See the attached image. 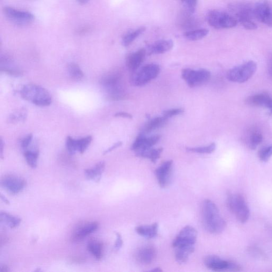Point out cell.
<instances>
[{
	"instance_id": "obj_1",
	"label": "cell",
	"mask_w": 272,
	"mask_h": 272,
	"mask_svg": "<svg viewBox=\"0 0 272 272\" xmlns=\"http://www.w3.org/2000/svg\"><path fill=\"white\" fill-rule=\"evenodd\" d=\"M197 231L194 227L186 226L178 234L173 246L175 249V259L180 264L185 263L194 253L197 241Z\"/></svg>"
},
{
	"instance_id": "obj_2",
	"label": "cell",
	"mask_w": 272,
	"mask_h": 272,
	"mask_svg": "<svg viewBox=\"0 0 272 272\" xmlns=\"http://www.w3.org/2000/svg\"><path fill=\"white\" fill-rule=\"evenodd\" d=\"M202 223L205 230L212 234L223 232L226 222L221 216L218 207L212 200L206 199L202 207Z\"/></svg>"
},
{
	"instance_id": "obj_3",
	"label": "cell",
	"mask_w": 272,
	"mask_h": 272,
	"mask_svg": "<svg viewBox=\"0 0 272 272\" xmlns=\"http://www.w3.org/2000/svg\"><path fill=\"white\" fill-rule=\"evenodd\" d=\"M228 9L238 22L248 30L257 29L254 21V6L245 2H234L229 4Z\"/></svg>"
},
{
	"instance_id": "obj_4",
	"label": "cell",
	"mask_w": 272,
	"mask_h": 272,
	"mask_svg": "<svg viewBox=\"0 0 272 272\" xmlns=\"http://www.w3.org/2000/svg\"><path fill=\"white\" fill-rule=\"evenodd\" d=\"M21 97L39 106H47L52 103V96L49 92L40 86L27 84L20 91Z\"/></svg>"
},
{
	"instance_id": "obj_5",
	"label": "cell",
	"mask_w": 272,
	"mask_h": 272,
	"mask_svg": "<svg viewBox=\"0 0 272 272\" xmlns=\"http://www.w3.org/2000/svg\"><path fill=\"white\" fill-rule=\"evenodd\" d=\"M227 208L241 224H245L250 218V212L246 199L240 194L229 192L227 194Z\"/></svg>"
},
{
	"instance_id": "obj_6",
	"label": "cell",
	"mask_w": 272,
	"mask_h": 272,
	"mask_svg": "<svg viewBox=\"0 0 272 272\" xmlns=\"http://www.w3.org/2000/svg\"><path fill=\"white\" fill-rule=\"evenodd\" d=\"M101 84L105 89L109 98L113 101L123 99L126 93L122 87L121 76L118 73H111L102 77Z\"/></svg>"
},
{
	"instance_id": "obj_7",
	"label": "cell",
	"mask_w": 272,
	"mask_h": 272,
	"mask_svg": "<svg viewBox=\"0 0 272 272\" xmlns=\"http://www.w3.org/2000/svg\"><path fill=\"white\" fill-rule=\"evenodd\" d=\"M257 64L254 61H248L228 71L227 77L228 81L243 83L251 78L257 70Z\"/></svg>"
},
{
	"instance_id": "obj_8",
	"label": "cell",
	"mask_w": 272,
	"mask_h": 272,
	"mask_svg": "<svg viewBox=\"0 0 272 272\" xmlns=\"http://www.w3.org/2000/svg\"><path fill=\"white\" fill-rule=\"evenodd\" d=\"M206 19L209 24L217 30L230 29L238 23L237 20L231 14L217 10L207 13Z\"/></svg>"
},
{
	"instance_id": "obj_9",
	"label": "cell",
	"mask_w": 272,
	"mask_h": 272,
	"mask_svg": "<svg viewBox=\"0 0 272 272\" xmlns=\"http://www.w3.org/2000/svg\"><path fill=\"white\" fill-rule=\"evenodd\" d=\"M160 73V67L156 64H148L135 71L132 84L135 87H141L153 80Z\"/></svg>"
},
{
	"instance_id": "obj_10",
	"label": "cell",
	"mask_w": 272,
	"mask_h": 272,
	"mask_svg": "<svg viewBox=\"0 0 272 272\" xmlns=\"http://www.w3.org/2000/svg\"><path fill=\"white\" fill-rule=\"evenodd\" d=\"M204 264L207 269L214 271L239 272L241 267L237 263L221 259L216 255H210L205 257Z\"/></svg>"
},
{
	"instance_id": "obj_11",
	"label": "cell",
	"mask_w": 272,
	"mask_h": 272,
	"mask_svg": "<svg viewBox=\"0 0 272 272\" xmlns=\"http://www.w3.org/2000/svg\"><path fill=\"white\" fill-rule=\"evenodd\" d=\"M182 77L189 87L195 88L208 82L211 73L209 71L204 69H184L182 71Z\"/></svg>"
},
{
	"instance_id": "obj_12",
	"label": "cell",
	"mask_w": 272,
	"mask_h": 272,
	"mask_svg": "<svg viewBox=\"0 0 272 272\" xmlns=\"http://www.w3.org/2000/svg\"><path fill=\"white\" fill-rule=\"evenodd\" d=\"M5 17L14 24L25 26L29 25L35 19L33 14L30 12L17 10L10 6H5L3 9Z\"/></svg>"
},
{
	"instance_id": "obj_13",
	"label": "cell",
	"mask_w": 272,
	"mask_h": 272,
	"mask_svg": "<svg viewBox=\"0 0 272 272\" xmlns=\"http://www.w3.org/2000/svg\"><path fill=\"white\" fill-rule=\"evenodd\" d=\"M255 18L268 26L272 27V8L268 0H259L254 5Z\"/></svg>"
},
{
	"instance_id": "obj_14",
	"label": "cell",
	"mask_w": 272,
	"mask_h": 272,
	"mask_svg": "<svg viewBox=\"0 0 272 272\" xmlns=\"http://www.w3.org/2000/svg\"><path fill=\"white\" fill-rule=\"evenodd\" d=\"M2 187L12 195L18 194L25 188L26 182L24 179L15 176L5 177L1 181Z\"/></svg>"
},
{
	"instance_id": "obj_15",
	"label": "cell",
	"mask_w": 272,
	"mask_h": 272,
	"mask_svg": "<svg viewBox=\"0 0 272 272\" xmlns=\"http://www.w3.org/2000/svg\"><path fill=\"white\" fill-rule=\"evenodd\" d=\"M173 168V161L169 160L163 162L159 168L156 169L155 176L161 188H166L170 183Z\"/></svg>"
},
{
	"instance_id": "obj_16",
	"label": "cell",
	"mask_w": 272,
	"mask_h": 272,
	"mask_svg": "<svg viewBox=\"0 0 272 272\" xmlns=\"http://www.w3.org/2000/svg\"><path fill=\"white\" fill-rule=\"evenodd\" d=\"M161 136L156 135L152 137H146L144 135H141L136 138L132 146V149L136 153L144 151L151 148L156 145L160 139Z\"/></svg>"
},
{
	"instance_id": "obj_17",
	"label": "cell",
	"mask_w": 272,
	"mask_h": 272,
	"mask_svg": "<svg viewBox=\"0 0 272 272\" xmlns=\"http://www.w3.org/2000/svg\"><path fill=\"white\" fill-rule=\"evenodd\" d=\"M146 54V50L145 48H141L129 55L126 59L128 69L133 72L137 70L144 61Z\"/></svg>"
},
{
	"instance_id": "obj_18",
	"label": "cell",
	"mask_w": 272,
	"mask_h": 272,
	"mask_svg": "<svg viewBox=\"0 0 272 272\" xmlns=\"http://www.w3.org/2000/svg\"><path fill=\"white\" fill-rule=\"evenodd\" d=\"M156 256V251L155 248L151 246H145L138 250L136 254V259L142 264L148 265L153 263Z\"/></svg>"
},
{
	"instance_id": "obj_19",
	"label": "cell",
	"mask_w": 272,
	"mask_h": 272,
	"mask_svg": "<svg viewBox=\"0 0 272 272\" xmlns=\"http://www.w3.org/2000/svg\"><path fill=\"white\" fill-rule=\"evenodd\" d=\"M174 47V42L172 40H160L148 46L147 53L148 54H160L166 53Z\"/></svg>"
},
{
	"instance_id": "obj_20",
	"label": "cell",
	"mask_w": 272,
	"mask_h": 272,
	"mask_svg": "<svg viewBox=\"0 0 272 272\" xmlns=\"http://www.w3.org/2000/svg\"><path fill=\"white\" fill-rule=\"evenodd\" d=\"M105 167V163L102 161L97 163L94 168L86 169L85 175L88 180L94 181L98 183L100 181L104 173Z\"/></svg>"
},
{
	"instance_id": "obj_21",
	"label": "cell",
	"mask_w": 272,
	"mask_h": 272,
	"mask_svg": "<svg viewBox=\"0 0 272 272\" xmlns=\"http://www.w3.org/2000/svg\"><path fill=\"white\" fill-rule=\"evenodd\" d=\"M99 224L96 222L85 225L77 230L74 233L73 239L75 241H81L90 234L96 231L98 228Z\"/></svg>"
},
{
	"instance_id": "obj_22",
	"label": "cell",
	"mask_w": 272,
	"mask_h": 272,
	"mask_svg": "<svg viewBox=\"0 0 272 272\" xmlns=\"http://www.w3.org/2000/svg\"><path fill=\"white\" fill-rule=\"evenodd\" d=\"M136 231L143 237L153 239L158 234L159 225L154 223L152 225L138 226L136 227Z\"/></svg>"
},
{
	"instance_id": "obj_23",
	"label": "cell",
	"mask_w": 272,
	"mask_h": 272,
	"mask_svg": "<svg viewBox=\"0 0 272 272\" xmlns=\"http://www.w3.org/2000/svg\"><path fill=\"white\" fill-rule=\"evenodd\" d=\"M272 98L266 93H260L248 97L246 100V103L253 106L267 107Z\"/></svg>"
},
{
	"instance_id": "obj_24",
	"label": "cell",
	"mask_w": 272,
	"mask_h": 272,
	"mask_svg": "<svg viewBox=\"0 0 272 272\" xmlns=\"http://www.w3.org/2000/svg\"><path fill=\"white\" fill-rule=\"evenodd\" d=\"M168 119L163 116L154 118L147 122L144 127V131H143L145 133H151L165 125Z\"/></svg>"
},
{
	"instance_id": "obj_25",
	"label": "cell",
	"mask_w": 272,
	"mask_h": 272,
	"mask_svg": "<svg viewBox=\"0 0 272 272\" xmlns=\"http://www.w3.org/2000/svg\"><path fill=\"white\" fill-rule=\"evenodd\" d=\"M163 152V148H149L144 151L136 153V155L151 160L153 163H156Z\"/></svg>"
},
{
	"instance_id": "obj_26",
	"label": "cell",
	"mask_w": 272,
	"mask_h": 272,
	"mask_svg": "<svg viewBox=\"0 0 272 272\" xmlns=\"http://www.w3.org/2000/svg\"><path fill=\"white\" fill-rule=\"evenodd\" d=\"M246 139L248 146L250 149L254 150L261 144L263 137L260 132L254 130L249 133Z\"/></svg>"
},
{
	"instance_id": "obj_27",
	"label": "cell",
	"mask_w": 272,
	"mask_h": 272,
	"mask_svg": "<svg viewBox=\"0 0 272 272\" xmlns=\"http://www.w3.org/2000/svg\"><path fill=\"white\" fill-rule=\"evenodd\" d=\"M89 252L94 256L96 259L100 260L103 256V245L101 242L92 240L89 242L88 245Z\"/></svg>"
},
{
	"instance_id": "obj_28",
	"label": "cell",
	"mask_w": 272,
	"mask_h": 272,
	"mask_svg": "<svg viewBox=\"0 0 272 272\" xmlns=\"http://www.w3.org/2000/svg\"><path fill=\"white\" fill-rule=\"evenodd\" d=\"M145 31L146 28L145 27H140L134 31L128 33L122 40V44L125 47L130 45L136 39H137Z\"/></svg>"
},
{
	"instance_id": "obj_29",
	"label": "cell",
	"mask_w": 272,
	"mask_h": 272,
	"mask_svg": "<svg viewBox=\"0 0 272 272\" xmlns=\"http://www.w3.org/2000/svg\"><path fill=\"white\" fill-rule=\"evenodd\" d=\"M209 33V31L206 29L190 30L184 32L183 37L189 41H196L203 39L208 35Z\"/></svg>"
},
{
	"instance_id": "obj_30",
	"label": "cell",
	"mask_w": 272,
	"mask_h": 272,
	"mask_svg": "<svg viewBox=\"0 0 272 272\" xmlns=\"http://www.w3.org/2000/svg\"><path fill=\"white\" fill-rule=\"evenodd\" d=\"M1 221L4 223L11 228H14L18 227L21 224V219L16 217L11 216V215L3 212L0 215Z\"/></svg>"
},
{
	"instance_id": "obj_31",
	"label": "cell",
	"mask_w": 272,
	"mask_h": 272,
	"mask_svg": "<svg viewBox=\"0 0 272 272\" xmlns=\"http://www.w3.org/2000/svg\"><path fill=\"white\" fill-rule=\"evenodd\" d=\"M27 112L25 108H21L13 112L9 116L7 121L9 124H17L26 120Z\"/></svg>"
},
{
	"instance_id": "obj_32",
	"label": "cell",
	"mask_w": 272,
	"mask_h": 272,
	"mask_svg": "<svg viewBox=\"0 0 272 272\" xmlns=\"http://www.w3.org/2000/svg\"><path fill=\"white\" fill-rule=\"evenodd\" d=\"M68 71L69 75L74 80L81 81L84 76L80 67L75 63H70L68 64Z\"/></svg>"
},
{
	"instance_id": "obj_33",
	"label": "cell",
	"mask_w": 272,
	"mask_h": 272,
	"mask_svg": "<svg viewBox=\"0 0 272 272\" xmlns=\"http://www.w3.org/2000/svg\"><path fill=\"white\" fill-rule=\"evenodd\" d=\"M24 156L28 165L33 169L38 166V161L39 156V151H25Z\"/></svg>"
},
{
	"instance_id": "obj_34",
	"label": "cell",
	"mask_w": 272,
	"mask_h": 272,
	"mask_svg": "<svg viewBox=\"0 0 272 272\" xmlns=\"http://www.w3.org/2000/svg\"><path fill=\"white\" fill-rule=\"evenodd\" d=\"M91 141L92 137L91 136L81 139H76L77 151L81 154H83L91 144Z\"/></svg>"
},
{
	"instance_id": "obj_35",
	"label": "cell",
	"mask_w": 272,
	"mask_h": 272,
	"mask_svg": "<svg viewBox=\"0 0 272 272\" xmlns=\"http://www.w3.org/2000/svg\"><path fill=\"white\" fill-rule=\"evenodd\" d=\"M216 149V144L215 143H212L208 146L194 147V148H187V150L188 152L196 153L199 154H211L214 152Z\"/></svg>"
},
{
	"instance_id": "obj_36",
	"label": "cell",
	"mask_w": 272,
	"mask_h": 272,
	"mask_svg": "<svg viewBox=\"0 0 272 272\" xmlns=\"http://www.w3.org/2000/svg\"><path fill=\"white\" fill-rule=\"evenodd\" d=\"M272 156V144L262 148L259 152L260 160L263 162H268Z\"/></svg>"
},
{
	"instance_id": "obj_37",
	"label": "cell",
	"mask_w": 272,
	"mask_h": 272,
	"mask_svg": "<svg viewBox=\"0 0 272 272\" xmlns=\"http://www.w3.org/2000/svg\"><path fill=\"white\" fill-rule=\"evenodd\" d=\"M66 146L68 152L71 155H74L77 151L76 139L68 136L66 140Z\"/></svg>"
},
{
	"instance_id": "obj_38",
	"label": "cell",
	"mask_w": 272,
	"mask_h": 272,
	"mask_svg": "<svg viewBox=\"0 0 272 272\" xmlns=\"http://www.w3.org/2000/svg\"><path fill=\"white\" fill-rule=\"evenodd\" d=\"M181 1L189 12L193 13L195 12L197 4V0H181Z\"/></svg>"
},
{
	"instance_id": "obj_39",
	"label": "cell",
	"mask_w": 272,
	"mask_h": 272,
	"mask_svg": "<svg viewBox=\"0 0 272 272\" xmlns=\"http://www.w3.org/2000/svg\"><path fill=\"white\" fill-rule=\"evenodd\" d=\"M183 112V110L182 109H170L164 111L163 116L167 119H169L176 116L180 115V114L182 113Z\"/></svg>"
},
{
	"instance_id": "obj_40",
	"label": "cell",
	"mask_w": 272,
	"mask_h": 272,
	"mask_svg": "<svg viewBox=\"0 0 272 272\" xmlns=\"http://www.w3.org/2000/svg\"><path fill=\"white\" fill-rule=\"evenodd\" d=\"M33 138V135L32 134L28 135L21 141V146L24 150H26L30 145Z\"/></svg>"
},
{
	"instance_id": "obj_41",
	"label": "cell",
	"mask_w": 272,
	"mask_h": 272,
	"mask_svg": "<svg viewBox=\"0 0 272 272\" xmlns=\"http://www.w3.org/2000/svg\"><path fill=\"white\" fill-rule=\"evenodd\" d=\"M116 235L117 239L114 247V249H115L117 251H118V250H119L121 248L123 247L124 241L123 238H122V236L119 232H116Z\"/></svg>"
},
{
	"instance_id": "obj_42",
	"label": "cell",
	"mask_w": 272,
	"mask_h": 272,
	"mask_svg": "<svg viewBox=\"0 0 272 272\" xmlns=\"http://www.w3.org/2000/svg\"><path fill=\"white\" fill-rule=\"evenodd\" d=\"M249 252L253 255L255 256L256 255L257 257H259L260 258L262 257L264 259V254L259 248L255 247L250 248L249 249Z\"/></svg>"
},
{
	"instance_id": "obj_43",
	"label": "cell",
	"mask_w": 272,
	"mask_h": 272,
	"mask_svg": "<svg viewBox=\"0 0 272 272\" xmlns=\"http://www.w3.org/2000/svg\"><path fill=\"white\" fill-rule=\"evenodd\" d=\"M114 117H122V118H128V119L133 118V116L131 115V114L127 112H117L115 114V115H114Z\"/></svg>"
},
{
	"instance_id": "obj_44",
	"label": "cell",
	"mask_w": 272,
	"mask_h": 272,
	"mask_svg": "<svg viewBox=\"0 0 272 272\" xmlns=\"http://www.w3.org/2000/svg\"><path fill=\"white\" fill-rule=\"evenodd\" d=\"M122 144H123V142H122L121 141H119V142H118L116 143L115 144L113 145L112 146L110 147L109 149H107L106 150V151H105L104 152V155H105L107 153H109L112 152V151H113V150L118 148L119 147H120L122 145Z\"/></svg>"
},
{
	"instance_id": "obj_45",
	"label": "cell",
	"mask_w": 272,
	"mask_h": 272,
	"mask_svg": "<svg viewBox=\"0 0 272 272\" xmlns=\"http://www.w3.org/2000/svg\"><path fill=\"white\" fill-rule=\"evenodd\" d=\"M269 74L272 80V59L270 61L268 66Z\"/></svg>"
},
{
	"instance_id": "obj_46",
	"label": "cell",
	"mask_w": 272,
	"mask_h": 272,
	"mask_svg": "<svg viewBox=\"0 0 272 272\" xmlns=\"http://www.w3.org/2000/svg\"><path fill=\"white\" fill-rule=\"evenodd\" d=\"M1 199L3 200V201L6 204H10V202L9 201V200L7 199L4 196H3L2 194H1Z\"/></svg>"
},
{
	"instance_id": "obj_47",
	"label": "cell",
	"mask_w": 272,
	"mask_h": 272,
	"mask_svg": "<svg viewBox=\"0 0 272 272\" xmlns=\"http://www.w3.org/2000/svg\"><path fill=\"white\" fill-rule=\"evenodd\" d=\"M9 271V268L5 266L2 267L1 270H0V272H8Z\"/></svg>"
},
{
	"instance_id": "obj_48",
	"label": "cell",
	"mask_w": 272,
	"mask_h": 272,
	"mask_svg": "<svg viewBox=\"0 0 272 272\" xmlns=\"http://www.w3.org/2000/svg\"><path fill=\"white\" fill-rule=\"evenodd\" d=\"M0 148H1V158H3V141L2 138L1 139V145H0Z\"/></svg>"
},
{
	"instance_id": "obj_49",
	"label": "cell",
	"mask_w": 272,
	"mask_h": 272,
	"mask_svg": "<svg viewBox=\"0 0 272 272\" xmlns=\"http://www.w3.org/2000/svg\"><path fill=\"white\" fill-rule=\"evenodd\" d=\"M77 1L81 4H85L88 3L90 0H77Z\"/></svg>"
},
{
	"instance_id": "obj_50",
	"label": "cell",
	"mask_w": 272,
	"mask_h": 272,
	"mask_svg": "<svg viewBox=\"0 0 272 272\" xmlns=\"http://www.w3.org/2000/svg\"><path fill=\"white\" fill-rule=\"evenodd\" d=\"M267 107L270 110L271 112L272 113V99L271 100Z\"/></svg>"
},
{
	"instance_id": "obj_51",
	"label": "cell",
	"mask_w": 272,
	"mask_h": 272,
	"mask_svg": "<svg viewBox=\"0 0 272 272\" xmlns=\"http://www.w3.org/2000/svg\"><path fill=\"white\" fill-rule=\"evenodd\" d=\"M151 272H162V270L159 268H156V269H154L151 271Z\"/></svg>"
}]
</instances>
